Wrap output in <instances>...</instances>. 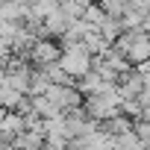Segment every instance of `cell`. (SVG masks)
Segmentation results:
<instances>
[{
    "instance_id": "cell-13",
    "label": "cell",
    "mask_w": 150,
    "mask_h": 150,
    "mask_svg": "<svg viewBox=\"0 0 150 150\" xmlns=\"http://www.w3.org/2000/svg\"><path fill=\"white\" fill-rule=\"evenodd\" d=\"M135 135L141 138V144H150V121H138L135 124Z\"/></svg>"
},
{
    "instance_id": "cell-4",
    "label": "cell",
    "mask_w": 150,
    "mask_h": 150,
    "mask_svg": "<svg viewBox=\"0 0 150 150\" xmlns=\"http://www.w3.org/2000/svg\"><path fill=\"white\" fill-rule=\"evenodd\" d=\"M44 132H30V129H24V132H18L15 135V147L18 150H44Z\"/></svg>"
},
{
    "instance_id": "cell-3",
    "label": "cell",
    "mask_w": 150,
    "mask_h": 150,
    "mask_svg": "<svg viewBox=\"0 0 150 150\" xmlns=\"http://www.w3.org/2000/svg\"><path fill=\"white\" fill-rule=\"evenodd\" d=\"M33 59L44 68V65H56L59 59H62V50L56 47V44H50V41H35L33 44Z\"/></svg>"
},
{
    "instance_id": "cell-14",
    "label": "cell",
    "mask_w": 150,
    "mask_h": 150,
    "mask_svg": "<svg viewBox=\"0 0 150 150\" xmlns=\"http://www.w3.org/2000/svg\"><path fill=\"white\" fill-rule=\"evenodd\" d=\"M3 150H18V147H15V144H12V147H3Z\"/></svg>"
},
{
    "instance_id": "cell-6",
    "label": "cell",
    "mask_w": 150,
    "mask_h": 150,
    "mask_svg": "<svg viewBox=\"0 0 150 150\" xmlns=\"http://www.w3.org/2000/svg\"><path fill=\"white\" fill-rule=\"evenodd\" d=\"M135 127H132V121L129 118H124V115H115V118H109L106 121V132L112 135V138H118V135H124V132H132Z\"/></svg>"
},
{
    "instance_id": "cell-7",
    "label": "cell",
    "mask_w": 150,
    "mask_h": 150,
    "mask_svg": "<svg viewBox=\"0 0 150 150\" xmlns=\"http://www.w3.org/2000/svg\"><path fill=\"white\" fill-rule=\"evenodd\" d=\"M100 35H103V41H118V38L124 35V24H121L118 18H106V21L100 24Z\"/></svg>"
},
{
    "instance_id": "cell-8",
    "label": "cell",
    "mask_w": 150,
    "mask_h": 150,
    "mask_svg": "<svg viewBox=\"0 0 150 150\" xmlns=\"http://www.w3.org/2000/svg\"><path fill=\"white\" fill-rule=\"evenodd\" d=\"M21 100H24L21 91H15V88H9V86H0V106H3V109H18Z\"/></svg>"
},
{
    "instance_id": "cell-5",
    "label": "cell",
    "mask_w": 150,
    "mask_h": 150,
    "mask_svg": "<svg viewBox=\"0 0 150 150\" xmlns=\"http://www.w3.org/2000/svg\"><path fill=\"white\" fill-rule=\"evenodd\" d=\"M127 59H129V62H135V65L150 62V35H141V38L127 50Z\"/></svg>"
},
{
    "instance_id": "cell-9",
    "label": "cell",
    "mask_w": 150,
    "mask_h": 150,
    "mask_svg": "<svg viewBox=\"0 0 150 150\" xmlns=\"http://www.w3.org/2000/svg\"><path fill=\"white\" fill-rule=\"evenodd\" d=\"M141 147H144V144H141V138L135 135V129L115 138V150H141Z\"/></svg>"
},
{
    "instance_id": "cell-12",
    "label": "cell",
    "mask_w": 150,
    "mask_h": 150,
    "mask_svg": "<svg viewBox=\"0 0 150 150\" xmlns=\"http://www.w3.org/2000/svg\"><path fill=\"white\" fill-rule=\"evenodd\" d=\"M121 109H124L129 118H138V115L144 112V106H141L138 100H121Z\"/></svg>"
},
{
    "instance_id": "cell-10",
    "label": "cell",
    "mask_w": 150,
    "mask_h": 150,
    "mask_svg": "<svg viewBox=\"0 0 150 150\" xmlns=\"http://www.w3.org/2000/svg\"><path fill=\"white\" fill-rule=\"evenodd\" d=\"M103 3V12L109 15V18H118L121 12H127L129 6H132V0H100Z\"/></svg>"
},
{
    "instance_id": "cell-2",
    "label": "cell",
    "mask_w": 150,
    "mask_h": 150,
    "mask_svg": "<svg viewBox=\"0 0 150 150\" xmlns=\"http://www.w3.org/2000/svg\"><path fill=\"white\" fill-rule=\"evenodd\" d=\"M44 97H47V100H53V103H56L59 109H62V106H68V109H74V106L80 103V94L74 91V88H68V86H50Z\"/></svg>"
},
{
    "instance_id": "cell-11",
    "label": "cell",
    "mask_w": 150,
    "mask_h": 150,
    "mask_svg": "<svg viewBox=\"0 0 150 150\" xmlns=\"http://www.w3.org/2000/svg\"><path fill=\"white\" fill-rule=\"evenodd\" d=\"M33 109H35L38 115H44V118H56V115H59V106H56L53 100H47V97H35V100H33Z\"/></svg>"
},
{
    "instance_id": "cell-1",
    "label": "cell",
    "mask_w": 150,
    "mask_h": 150,
    "mask_svg": "<svg viewBox=\"0 0 150 150\" xmlns=\"http://www.w3.org/2000/svg\"><path fill=\"white\" fill-rule=\"evenodd\" d=\"M59 65H62V71L68 74V77H77V80H83L86 74L91 71V53H88L83 44H68V50L62 53Z\"/></svg>"
}]
</instances>
